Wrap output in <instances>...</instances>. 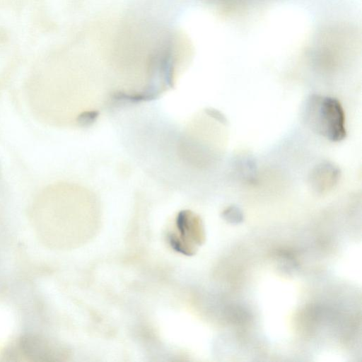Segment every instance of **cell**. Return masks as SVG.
<instances>
[{
	"mask_svg": "<svg viewBox=\"0 0 362 362\" xmlns=\"http://www.w3.org/2000/svg\"><path fill=\"white\" fill-rule=\"evenodd\" d=\"M305 117L313 130L331 141H341L346 136L344 111L335 98L310 95L305 103Z\"/></svg>",
	"mask_w": 362,
	"mask_h": 362,
	"instance_id": "1",
	"label": "cell"
},
{
	"mask_svg": "<svg viewBox=\"0 0 362 362\" xmlns=\"http://www.w3.org/2000/svg\"><path fill=\"white\" fill-rule=\"evenodd\" d=\"M204 230L201 219L191 213L177 217L176 231L170 237L172 247L187 255L195 253L198 245L204 241Z\"/></svg>",
	"mask_w": 362,
	"mask_h": 362,
	"instance_id": "2",
	"label": "cell"
},
{
	"mask_svg": "<svg viewBox=\"0 0 362 362\" xmlns=\"http://www.w3.org/2000/svg\"><path fill=\"white\" fill-rule=\"evenodd\" d=\"M20 347L23 354L34 361H55L57 356L54 348L45 339L40 337L27 335L20 341Z\"/></svg>",
	"mask_w": 362,
	"mask_h": 362,
	"instance_id": "3",
	"label": "cell"
},
{
	"mask_svg": "<svg viewBox=\"0 0 362 362\" xmlns=\"http://www.w3.org/2000/svg\"><path fill=\"white\" fill-rule=\"evenodd\" d=\"M313 175L315 185L322 189L332 187L338 179L339 171L330 163H324L315 168Z\"/></svg>",
	"mask_w": 362,
	"mask_h": 362,
	"instance_id": "4",
	"label": "cell"
},
{
	"mask_svg": "<svg viewBox=\"0 0 362 362\" xmlns=\"http://www.w3.org/2000/svg\"><path fill=\"white\" fill-rule=\"evenodd\" d=\"M223 216L226 219L233 223H238L243 219V214L240 209L235 206L227 208L223 212Z\"/></svg>",
	"mask_w": 362,
	"mask_h": 362,
	"instance_id": "5",
	"label": "cell"
}]
</instances>
